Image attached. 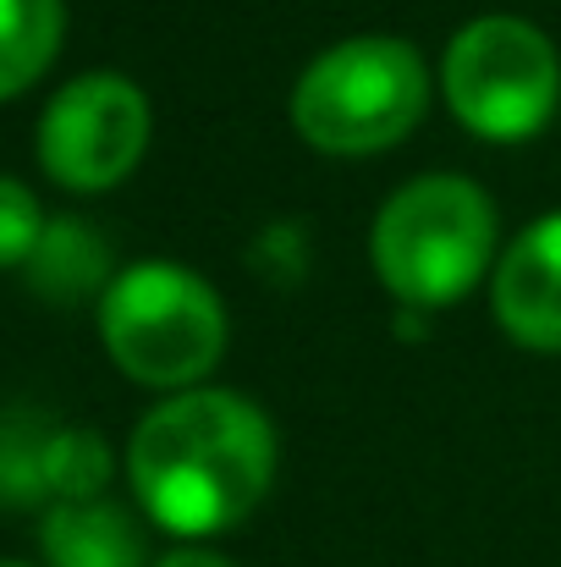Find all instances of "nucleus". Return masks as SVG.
<instances>
[{
    "label": "nucleus",
    "mask_w": 561,
    "mask_h": 567,
    "mask_svg": "<svg viewBox=\"0 0 561 567\" xmlns=\"http://www.w3.org/2000/svg\"><path fill=\"white\" fill-rule=\"evenodd\" d=\"M281 468L276 419L237 385L160 396L127 435V485L138 513L183 540H215L259 513Z\"/></svg>",
    "instance_id": "nucleus-1"
},
{
    "label": "nucleus",
    "mask_w": 561,
    "mask_h": 567,
    "mask_svg": "<svg viewBox=\"0 0 561 567\" xmlns=\"http://www.w3.org/2000/svg\"><path fill=\"white\" fill-rule=\"evenodd\" d=\"M501 259V209L463 172H418L380 198L370 270L396 309L440 315L490 281Z\"/></svg>",
    "instance_id": "nucleus-2"
},
{
    "label": "nucleus",
    "mask_w": 561,
    "mask_h": 567,
    "mask_svg": "<svg viewBox=\"0 0 561 567\" xmlns=\"http://www.w3.org/2000/svg\"><path fill=\"white\" fill-rule=\"evenodd\" d=\"M435 105V72L402 33H353L325 44L287 94V122L303 150L370 161L402 150Z\"/></svg>",
    "instance_id": "nucleus-3"
},
{
    "label": "nucleus",
    "mask_w": 561,
    "mask_h": 567,
    "mask_svg": "<svg viewBox=\"0 0 561 567\" xmlns=\"http://www.w3.org/2000/svg\"><path fill=\"white\" fill-rule=\"evenodd\" d=\"M105 359L144 391H193L226 359L231 315L209 276L183 259H133L105 287L100 309Z\"/></svg>",
    "instance_id": "nucleus-4"
},
{
    "label": "nucleus",
    "mask_w": 561,
    "mask_h": 567,
    "mask_svg": "<svg viewBox=\"0 0 561 567\" xmlns=\"http://www.w3.org/2000/svg\"><path fill=\"white\" fill-rule=\"evenodd\" d=\"M435 89L468 138L529 144L561 111V50L540 22L518 11H485L446 39Z\"/></svg>",
    "instance_id": "nucleus-5"
},
{
    "label": "nucleus",
    "mask_w": 561,
    "mask_h": 567,
    "mask_svg": "<svg viewBox=\"0 0 561 567\" xmlns=\"http://www.w3.org/2000/svg\"><path fill=\"white\" fill-rule=\"evenodd\" d=\"M155 138L149 94L127 72H77L66 78L33 127L39 172L61 193H111L122 188Z\"/></svg>",
    "instance_id": "nucleus-6"
},
{
    "label": "nucleus",
    "mask_w": 561,
    "mask_h": 567,
    "mask_svg": "<svg viewBox=\"0 0 561 567\" xmlns=\"http://www.w3.org/2000/svg\"><path fill=\"white\" fill-rule=\"evenodd\" d=\"M490 315L523 353H561V209L534 215L490 270Z\"/></svg>",
    "instance_id": "nucleus-7"
},
{
    "label": "nucleus",
    "mask_w": 561,
    "mask_h": 567,
    "mask_svg": "<svg viewBox=\"0 0 561 567\" xmlns=\"http://www.w3.org/2000/svg\"><path fill=\"white\" fill-rule=\"evenodd\" d=\"M39 557L44 567H155L144 524L111 502H50L39 518Z\"/></svg>",
    "instance_id": "nucleus-8"
},
{
    "label": "nucleus",
    "mask_w": 561,
    "mask_h": 567,
    "mask_svg": "<svg viewBox=\"0 0 561 567\" xmlns=\"http://www.w3.org/2000/svg\"><path fill=\"white\" fill-rule=\"evenodd\" d=\"M116 259H111V243L94 231V220L83 215H55L44 220V237L39 248L28 254L22 276L28 287L44 298V303H83V298H105V287L116 281Z\"/></svg>",
    "instance_id": "nucleus-9"
},
{
    "label": "nucleus",
    "mask_w": 561,
    "mask_h": 567,
    "mask_svg": "<svg viewBox=\"0 0 561 567\" xmlns=\"http://www.w3.org/2000/svg\"><path fill=\"white\" fill-rule=\"evenodd\" d=\"M66 44V0H0V105L28 94Z\"/></svg>",
    "instance_id": "nucleus-10"
},
{
    "label": "nucleus",
    "mask_w": 561,
    "mask_h": 567,
    "mask_svg": "<svg viewBox=\"0 0 561 567\" xmlns=\"http://www.w3.org/2000/svg\"><path fill=\"white\" fill-rule=\"evenodd\" d=\"M111 474H116V457L100 430H83V424L50 430L44 441V496L50 502H94L111 491Z\"/></svg>",
    "instance_id": "nucleus-11"
},
{
    "label": "nucleus",
    "mask_w": 561,
    "mask_h": 567,
    "mask_svg": "<svg viewBox=\"0 0 561 567\" xmlns=\"http://www.w3.org/2000/svg\"><path fill=\"white\" fill-rule=\"evenodd\" d=\"M55 424H44L28 408L0 413V502L11 507H39L44 496V441Z\"/></svg>",
    "instance_id": "nucleus-12"
},
{
    "label": "nucleus",
    "mask_w": 561,
    "mask_h": 567,
    "mask_svg": "<svg viewBox=\"0 0 561 567\" xmlns=\"http://www.w3.org/2000/svg\"><path fill=\"white\" fill-rule=\"evenodd\" d=\"M44 209H39V198L28 183H17V177H0V270H22L28 265V254L39 248V237H44Z\"/></svg>",
    "instance_id": "nucleus-13"
},
{
    "label": "nucleus",
    "mask_w": 561,
    "mask_h": 567,
    "mask_svg": "<svg viewBox=\"0 0 561 567\" xmlns=\"http://www.w3.org/2000/svg\"><path fill=\"white\" fill-rule=\"evenodd\" d=\"M155 567H237L226 551H215V546H204V540H183V546H172L166 557H155Z\"/></svg>",
    "instance_id": "nucleus-14"
},
{
    "label": "nucleus",
    "mask_w": 561,
    "mask_h": 567,
    "mask_svg": "<svg viewBox=\"0 0 561 567\" xmlns=\"http://www.w3.org/2000/svg\"><path fill=\"white\" fill-rule=\"evenodd\" d=\"M0 567H28V563H0Z\"/></svg>",
    "instance_id": "nucleus-15"
}]
</instances>
